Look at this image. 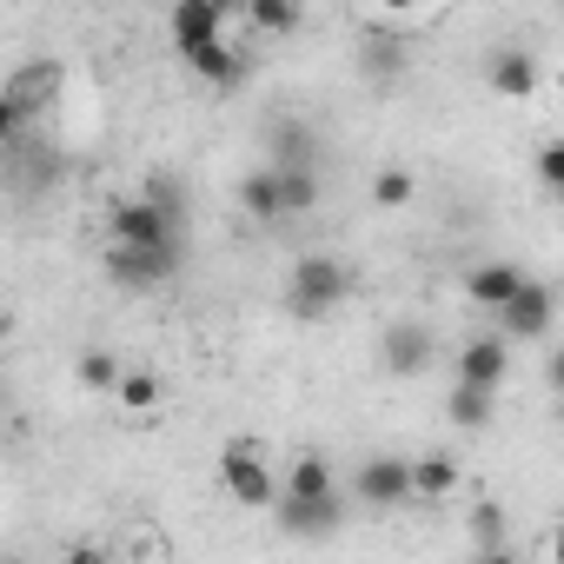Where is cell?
I'll return each instance as SVG.
<instances>
[{
    "label": "cell",
    "instance_id": "ffe728a7",
    "mask_svg": "<svg viewBox=\"0 0 564 564\" xmlns=\"http://www.w3.org/2000/svg\"><path fill=\"white\" fill-rule=\"evenodd\" d=\"M113 399H120L127 412H160L166 386H160V372H147V366H120V386H113Z\"/></svg>",
    "mask_w": 564,
    "mask_h": 564
},
{
    "label": "cell",
    "instance_id": "4316f807",
    "mask_svg": "<svg viewBox=\"0 0 564 564\" xmlns=\"http://www.w3.org/2000/svg\"><path fill=\"white\" fill-rule=\"evenodd\" d=\"M61 564H113V557H107L100 544H67V551H61Z\"/></svg>",
    "mask_w": 564,
    "mask_h": 564
},
{
    "label": "cell",
    "instance_id": "cb8c5ba5",
    "mask_svg": "<svg viewBox=\"0 0 564 564\" xmlns=\"http://www.w3.org/2000/svg\"><path fill=\"white\" fill-rule=\"evenodd\" d=\"M74 372H80L87 392H113V386H120V359H113V352H80Z\"/></svg>",
    "mask_w": 564,
    "mask_h": 564
},
{
    "label": "cell",
    "instance_id": "7c38bea8",
    "mask_svg": "<svg viewBox=\"0 0 564 564\" xmlns=\"http://www.w3.org/2000/svg\"><path fill=\"white\" fill-rule=\"evenodd\" d=\"M186 67H193V80H206L213 94H232L246 74H252V61L232 47V41H213V47H193V54H180Z\"/></svg>",
    "mask_w": 564,
    "mask_h": 564
},
{
    "label": "cell",
    "instance_id": "f1b7e54d",
    "mask_svg": "<svg viewBox=\"0 0 564 564\" xmlns=\"http://www.w3.org/2000/svg\"><path fill=\"white\" fill-rule=\"evenodd\" d=\"M478 564H524V557H518V551H505V544H498V551H485V557H478Z\"/></svg>",
    "mask_w": 564,
    "mask_h": 564
},
{
    "label": "cell",
    "instance_id": "30bf717a",
    "mask_svg": "<svg viewBox=\"0 0 564 564\" xmlns=\"http://www.w3.org/2000/svg\"><path fill=\"white\" fill-rule=\"evenodd\" d=\"M173 272H180V252H127V246H107V279H113L120 293H160Z\"/></svg>",
    "mask_w": 564,
    "mask_h": 564
},
{
    "label": "cell",
    "instance_id": "9c48e42d",
    "mask_svg": "<svg viewBox=\"0 0 564 564\" xmlns=\"http://www.w3.org/2000/svg\"><path fill=\"white\" fill-rule=\"evenodd\" d=\"M505 379H511V346H505L498 333L458 346V372H452V386H471V392H491V399H498Z\"/></svg>",
    "mask_w": 564,
    "mask_h": 564
},
{
    "label": "cell",
    "instance_id": "ba28073f",
    "mask_svg": "<svg viewBox=\"0 0 564 564\" xmlns=\"http://www.w3.org/2000/svg\"><path fill=\"white\" fill-rule=\"evenodd\" d=\"M432 326L425 319H392L386 326V339H379V359H386V372L392 379H419V372H432Z\"/></svg>",
    "mask_w": 564,
    "mask_h": 564
},
{
    "label": "cell",
    "instance_id": "4fadbf2b",
    "mask_svg": "<svg viewBox=\"0 0 564 564\" xmlns=\"http://www.w3.org/2000/svg\"><path fill=\"white\" fill-rule=\"evenodd\" d=\"M518 286H524V265H511V259H485V265L465 272V300L485 306V313H505V300H511Z\"/></svg>",
    "mask_w": 564,
    "mask_h": 564
},
{
    "label": "cell",
    "instance_id": "e0dca14e",
    "mask_svg": "<svg viewBox=\"0 0 564 564\" xmlns=\"http://www.w3.org/2000/svg\"><path fill=\"white\" fill-rule=\"evenodd\" d=\"M239 21L252 34H300L306 28V8H300V0H246Z\"/></svg>",
    "mask_w": 564,
    "mask_h": 564
},
{
    "label": "cell",
    "instance_id": "603a6c76",
    "mask_svg": "<svg viewBox=\"0 0 564 564\" xmlns=\"http://www.w3.org/2000/svg\"><path fill=\"white\" fill-rule=\"evenodd\" d=\"M359 67H366L372 80H405V47H399V41H372Z\"/></svg>",
    "mask_w": 564,
    "mask_h": 564
},
{
    "label": "cell",
    "instance_id": "d6986e66",
    "mask_svg": "<svg viewBox=\"0 0 564 564\" xmlns=\"http://www.w3.org/2000/svg\"><path fill=\"white\" fill-rule=\"evenodd\" d=\"M239 206H246V219L279 226V180H272V166H252V173L239 180Z\"/></svg>",
    "mask_w": 564,
    "mask_h": 564
},
{
    "label": "cell",
    "instance_id": "484cf974",
    "mask_svg": "<svg viewBox=\"0 0 564 564\" xmlns=\"http://www.w3.org/2000/svg\"><path fill=\"white\" fill-rule=\"evenodd\" d=\"M538 180H544L551 193L564 186V147H557V140H544V147H538Z\"/></svg>",
    "mask_w": 564,
    "mask_h": 564
},
{
    "label": "cell",
    "instance_id": "83f0119b",
    "mask_svg": "<svg viewBox=\"0 0 564 564\" xmlns=\"http://www.w3.org/2000/svg\"><path fill=\"white\" fill-rule=\"evenodd\" d=\"M21 133H28V127H21V120H14V107H8V100H0V153H8V147H14V140H21Z\"/></svg>",
    "mask_w": 564,
    "mask_h": 564
},
{
    "label": "cell",
    "instance_id": "6da1fadb",
    "mask_svg": "<svg viewBox=\"0 0 564 564\" xmlns=\"http://www.w3.org/2000/svg\"><path fill=\"white\" fill-rule=\"evenodd\" d=\"M346 293H352L346 259H333V252H306V259L293 265V279H286V313H293L300 326H319L333 306H346Z\"/></svg>",
    "mask_w": 564,
    "mask_h": 564
},
{
    "label": "cell",
    "instance_id": "7a4b0ae2",
    "mask_svg": "<svg viewBox=\"0 0 564 564\" xmlns=\"http://www.w3.org/2000/svg\"><path fill=\"white\" fill-rule=\"evenodd\" d=\"M219 491H226L239 511H272L279 478H272V465H265V452H259L252 438H226V445H219Z\"/></svg>",
    "mask_w": 564,
    "mask_h": 564
},
{
    "label": "cell",
    "instance_id": "44dd1931",
    "mask_svg": "<svg viewBox=\"0 0 564 564\" xmlns=\"http://www.w3.org/2000/svg\"><path fill=\"white\" fill-rule=\"evenodd\" d=\"M445 412H452V425H465V432H485V425H491V412H498V399H491V392H471V386H452Z\"/></svg>",
    "mask_w": 564,
    "mask_h": 564
},
{
    "label": "cell",
    "instance_id": "9a60e30c",
    "mask_svg": "<svg viewBox=\"0 0 564 564\" xmlns=\"http://www.w3.org/2000/svg\"><path fill=\"white\" fill-rule=\"evenodd\" d=\"M326 491H339V471L326 452H300L286 465V478H279V498H326Z\"/></svg>",
    "mask_w": 564,
    "mask_h": 564
},
{
    "label": "cell",
    "instance_id": "ac0fdd59",
    "mask_svg": "<svg viewBox=\"0 0 564 564\" xmlns=\"http://www.w3.org/2000/svg\"><path fill=\"white\" fill-rule=\"evenodd\" d=\"M272 180H279V219L319 206V173L313 166H272Z\"/></svg>",
    "mask_w": 564,
    "mask_h": 564
},
{
    "label": "cell",
    "instance_id": "d4e9b609",
    "mask_svg": "<svg viewBox=\"0 0 564 564\" xmlns=\"http://www.w3.org/2000/svg\"><path fill=\"white\" fill-rule=\"evenodd\" d=\"M471 538L485 544V551H498V538H505V505H471Z\"/></svg>",
    "mask_w": 564,
    "mask_h": 564
},
{
    "label": "cell",
    "instance_id": "3957f363",
    "mask_svg": "<svg viewBox=\"0 0 564 564\" xmlns=\"http://www.w3.org/2000/svg\"><path fill=\"white\" fill-rule=\"evenodd\" d=\"M113 246L127 252H180V219H166L160 206H147L140 193L113 206Z\"/></svg>",
    "mask_w": 564,
    "mask_h": 564
},
{
    "label": "cell",
    "instance_id": "2e32d148",
    "mask_svg": "<svg viewBox=\"0 0 564 564\" xmlns=\"http://www.w3.org/2000/svg\"><path fill=\"white\" fill-rule=\"evenodd\" d=\"M405 478H412V498L438 505L458 491V458L452 452H425V458H405Z\"/></svg>",
    "mask_w": 564,
    "mask_h": 564
},
{
    "label": "cell",
    "instance_id": "7402d4cb",
    "mask_svg": "<svg viewBox=\"0 0 564 564\" xmlns=\"http://www.w3.org/2000/svg\"><path fill=\"white\" fill-rule=\"evenodd\" d=\"M412 193H419V180H412L405 166H386V173L372 180V206H379V213H399V206H412Z\"/></svg>",
    "mask_w": 564,
    "mask_h": 564
},
{
    "label": "cell",
    "instance_id": "52a82bcc",
    "mask_svg": "<svg viewBox=\"0 0 564 564\" xmlns=\"http://www.w3.org/2000/svg\"><path fill=\"white\" fill-rule=\"evenodd\" d=\"M272 511H279V531L286 538H333L339 524H346V491H326V498H272Z\"/></svg>",
    "mask_w": 564,
    "mask_h": 564
},
{
    "label": "cell",
    "instance_id": "5bb4252c",
    "mask_svg": "<svg viewBox=\"0 0 564 564\" xmlns=\"http://www.w3.org/2000/svg\"><path fill=\"white\" fill-rule=\"evenodd\" d=\"M485 80H491V94H505V100H531V94H538V54L498 47V54L485 61Z\"/></svg>",
    "mask_w": 564,
    "mask_h": 564
},
{
    "label": "cell",
    "instance_id": "277c9868",
    "mask_svg": "<svg viewBox=\"0 0 564 564\" xmlns=\"http://www.w3.org/2000/svg\"><path fill=\"white\" fill-rule=\"evenodd\" d=\"M491 319L505 326V333H498L505 346H511V339H544V333H551V319H557V293H551V279H531V272H524V286H518V293L505 300V313H491Z\"/></svg>",
    "mask_w": 564,
    "mask_h": 564
},
{
    "label": "cell",
    "instance_id": "8fae6325",
    "mask_svg": "<svg viewBox=\"0 0 564 564\" xmlns=\"http://www.w3.org/2000/svg\"><path fill=\"white\" fill-rule=\"evenodd\" d=\"M166 28H173V47H180V54H193V47H213V41H226V28H232V8H219V0H180V8L166 14Z\"/></svg>",
    "mask_w": 564,
    "mask_h": 564
},
{
    "label": "cell",
    "instance_id": "5b68a950",
    "mask_svg": "<svg viewBox=\"0 0 564 564\" xmlns=\"http://www.w3.org/2000/svg\"><path fill=\"white\" fill-rule=\"evenodd\" d=\"M61 80H67V67L61 61H28V67H14V80L0 87V100L14 107V120L21 127H34L54 100H61Z\"/></svg>",
    "mask_w": 564,
    "mask_h": 564
},
{
    "label": "cell",
    "instance_id": "8992f818",
    "mask_svg": "<svg viewBox=\"0 0 564 564\" xmlns=\"http://www.w3.org/2000/svg\"><path fill=\"white\" fill-rule=\"evenodd\" d=\"M352 498H359L366 511H392V505H405V498H412L405 458H399V452H372V458L352 471Z\"/></svg>",
    "mask_w": 564,
    "mask_h": 564
}]
</instances>
